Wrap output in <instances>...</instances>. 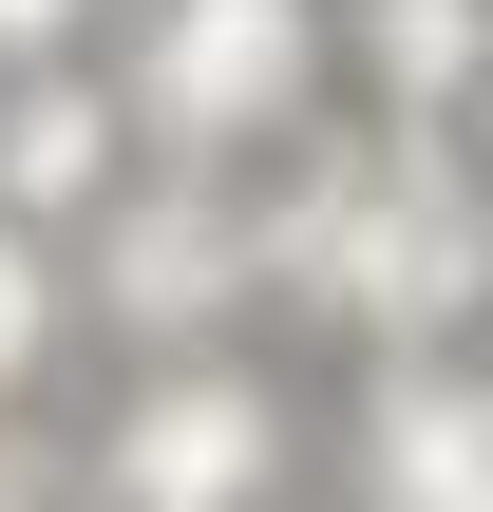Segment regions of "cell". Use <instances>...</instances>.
Instances as JSON below:
<instances>
[{
	"label": "cell",
	"instance_id": "cell-9",
	"mask_svg": "<svg viewBox=\"0 0 493 512\" xmlns=\"http://www.w3.org/2000/svg\"><path fill=\"white\" fill-rule=\"evenodd\" d=\"M114 19H133V0H0V76H38V57H114Z\"/></svg>",
	"mask_w": 493,
	"mask_h": 512
},
{
	"label": "cell",
	"instance_id": "cell-8",
	"mask_svg": "<svg viewBox=\"0 0 493 512\" xmlns=\"http://www.w3.org/2000/svg\"><path fill=\"white\" fill-rule=\"evenodd\" d=\"M76 342H95V304H76V228L0 209V418H38V399L76 380Z\"/></svg>",
	"mask_w": 493,
	"mask_h": 512
},
{
	"label": "cell",
	"instance_id": "cell-4",
	"mask_svg": "<svg viewBox=\"0 0 493 512\" xmlns=\"http://www.w3.org/2000/svg\"><path fill=\"white\" fill-rule=\"evenodd\" d=\"M76 494L95 512H285L304 494V399L266 380V342H171L95 399Z\"/></svg>",
	"mask_w": 493,
	"mask_h": 512
},
{
	"label": "cell",
	"instance_id": "cell-1",
	"mask_svg": "<svg viewBox=\"0 0 493 512\" xmlns=\"http://www.w3.org/2000/svg\"><path fill=\"white\" fill-rule=\"evenodd\" d=\"M266 304L285 342H475L493 323V152L475 133H380V114H323L285 171H266Z\"/></svg>",
	"mask_w": 493,
	"mask_h": 512
},
{
	"label": "cell",
	"instance_id": "cell-10",
	"mask_svg": "<svg viewBox=\"0 0 493 512\" xmlns=\"http://www.w3.org/2000/svg\"><path fill=\"white\" fill-rule=\"evenodd\" d=\"M0 512H57V456H38V418H0Z\"/></svg>",
	"mask_w": 493,
	"mask_h": 512
},
{
	"label": "cell",
	"instance_id": "cell-7",
	"mask_svg": "<svg viewBox=\"0 0 493 512\" xmlns=\"http://www.w3.org/2000/svg\"><path fill=\"white\" fill-rule=\"evenodd\" d=\"M342 114L493 133V0H342Z\"/></svg>",
	"mask_w": 493,
	"mask_h": 512
},
{
	"label": "cell",
	"instance_id": "cell-2",
	"mask_svg": "<svg viewBox=\"0 0 493 512\" xmlns=\"http://www.w3.org/2000/svg\"><path fill=\"white\" fill-rule=\"evenodd\" d=\"M114 95L190 171H285L342 114V0H133L114 19Z\"/></svg>",
	"mask_w": 493,
	"mask_h": 512
},
{
	"label": "cell",
	"instance_id": "cell-11",
	"mask_svg": "<svg viewBox=\"0 0 493 512\" xmlns=\"http://www.w3.org/2000/svg\"><path fill=\"white\" fill-rule=\"evenodd\" d=\"M475 152H493V133H475Z\"/></svg>",
	"mask_w": 493,
	"mask_h": 512
},
{
	"label": "cell",
	"instance_id": "cell-6",
	"mask_svg": "<svg viewBox=\"0 0 493 512\" xmlns=\"http://www.w3.org/2000/svg\"><path fill=\"white\" fill-rule=\"evenodd\" d=\"M133 95H114V57H38V76H0V209H38V228H95L114 190H133Z\"/></svg>",
	"mask_w": 493,
	"mask_h": 512
},
{
	"label": "cell",
	"instance_id": "cell-5",
	"mask_svg": "<svg viewBox=\"0 0 493 512\" xmlns=\"http://www.w3.org/2000/svg\"><path fill=\"white\" fill-rule=\"evenodd\" d=\"M323 456L342 512H493V342H380Z\"/></svg>",
	"mask_w": 493,
	"mask_h": 512
},
{
	"label": "cell",
	"instance_id": "cell-3",
	"mask_svg": "<svg viewBox=\"0 0 493 512\" xmlns=\"http://www.w3.org/2000/svg\"><path fill=\"white\" fill-rule=\"evenodd\" d=\"M76 304H95L114 361H171V342H285V304H266V171L133 152V190L76 228Z\"/></svg>",
	"mask_w": 493,
	"mask_h": 512
}]
</instances>
